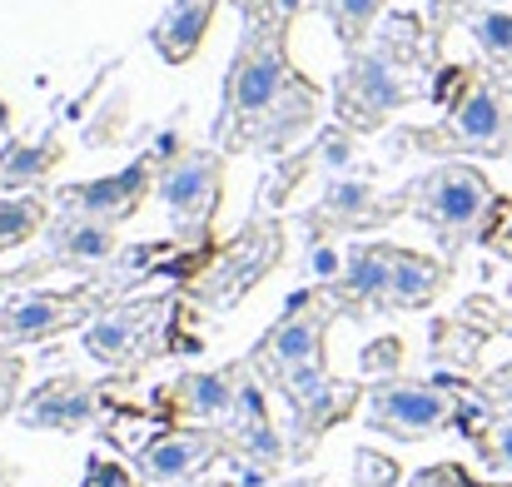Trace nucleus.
I'll return each mask as SVG.
<instances>
[{
    "instance_id": "f257e3e1",
    "label": "nucleus",
    "mask_w": 512,
    "mask_h": 487,
    "mask_svg": "<svg viewBox=\"0 0 512 487\" xmlns=\"http://www.w3.org/2000/svg\"><path fill=\"white\" fill-rule=\"evenodd\" d=\"M294 15L299 0H239V50L224 70L214 150H284L314 125L324 90L289 60Z\"/></svg>"
},
{
    "instance_id": "f03ea898",
    "label": "nucleus",
    "mask_w": 512,
    "mask_h": 487,
    "mask_svg": "<svg viewBox=\"0 0 512 487\" xmlns=\"http://www.w3.org/2000/svg\"><path fill=\"white\" fill-rule=\"evenodd\" d=\"M428 90V45L418 40V20L393 15L373 45L348 55L334 85V110L348 130H373Z\"/></svg>"
},
{
    "instance_id": "7ed1b4c3",
    "label": "nucleus",
    "mask_w": 512,
    "mask_h": 487,
    "mask_svg": "<svg viewBox=\"0 0 512 487\" xmlns=\"http://www.w3.org/2000/svg\"><path fill=\"white\" fill-rule=\"evenodd\" d=\"M334 314H339V309L329 304L324 289L294 294L289 309H284V319L259 338V348H254L249 363H254L274 388H284L289 398H299L304 388H314V383L324 378V338H329V319H334Z\"/></svg>"
},
{
    "instance_id": "20e7f679",
    "label": "nucleus",
    "mask_w": 512,
    "mask_h": 487,
    "mask_svg": "<svg viewBox=\"0 0 512 487\" xmlns=\"http://www.w3.org/2000/svg\"><path fill=\"white\" fill-rule=\"evenodd\" d=\"M393 150L423 155H512V115L498 80L473 75V85L453 100L443 125H418L408 135H388Z\"/></svg>"
},
{
    "instance_id": "39448f33",
    "label": "nucleus",
    "mask_w": 512,
    "mask_h": 487,
    "mask_svg": "<svg viewBox=\"0 0 512 487\" xmlns=\"http://www.w3.org/2000/svg\"><path fill=\"white\" fill-rule=\"evenodd\" d=\"M493 204H498V189H493V179H488L483 169H473V164L448 160L408 184V209H413L428 229H438L443 244H458V239L478 234V229L488 224Z\"/></svg>"
},
{
    "instance_id": "423d86ee",
    "label": "nucleus",
    "mask_w": 512,
    "mask_h": 487,
    "mask_svg": "<svg viewBox=\"0 0 512 487\" xmlns=\"http://www.w3.org/2000/svg\"><path fill=\"white\" fill-rule=\"evenodd\" d=\"M165 214H170V234L179 244H204L219 204H224V150H184L160 169L155 184Z\"/></svg>"
},
{
    "instance_id": "0eeeda50",
    "label": "nucleus",
    "mask_w": 512,
    "mask_h": 487,
    "mask_svg": "<svg viewBox=\"0 0 512 487\" xmlns=\"http://www.w3.org/2000/svg\"><path fill=\"white\" fill-rule=\"evenodd\" d=\"M284 259V224L274 219V214H259V219H249L219 254H214V264L204 269V279L194 284L199 289V299L209 304V309H234L274 264Z\"/></svg>"
},
{
    "instance_id": "6e6552de",
    "label": "nucleus",
    "mask_w": 512,
    "mask_h": 487,
    "mask_svg": "<svg viewBox=\"0 0 512 487\" xmlns=\"http://www.w3.org/2000/svg\"><path fill=\"white\" fill-rule=\"evenodd\" d=\"M174 314V299L170 294H150V299H130V304H110L105 314H95L80 343L95 363L105 368H135L145 358L160 353L165 343V324Z\"/></svg>"
},
{
    "instance_id": "1a4fd4ad",
    "label": "nucleus",
    "mask_w": 512,
    "mask_h": 487,
    "mask_svg": "<svg viewBox=\"0 0 512 487\" xmlns=\"http://www.w3.org/2000/svg\"><path fill=\"white\" fill-rule=\"evenodd\" d=\"M120 284L115 279H95V284H80L70 294H25L15 304L0 309V343L5 348H25V343H45L65 328H80L85 319L105 314L115 304Z\"/></svg>"
},
{
    "instance_id": "9d476101",
    "label": "nucleus",
    "mask_w": 512,
    "mask_h": 487,
    "mask_svg": "<svg viewBox=\"0 0 512 487\" xmlns=\"http://www.w3.org/2000/svg\"><path fill=\"white\" fill-rule=\"evenodd\" d=\"M363 418H368L373 433H388V438H428V433H438L458 418V398L438 383L393 378V383H378L368 393Z\"/></svg>"
},
{
    "instance_id": "9b49d317",
    "label": "nucleus",
    "mask_w": 512,
    "mask_h": 487,
    "mask_svg": "<svg viewBox=\"0 0 512 487\" xmlns=\"http://www.w3.org/2000/svg\"><path fill=\"white\" fill-rule=\"evenodd\" d=\"M155 184H160V150H145L140 160H130L125 169H115L105 179L60 184L50 199H55V209H70V214H85V219H100V224H125L145 209Z\"/></svg>"
},
{
    "instance_id": "f8f14e48",
    "label": "nucleus",
    "mask_w": 512,
    "mask_h": 487,
    "mask_svg": "<svg viewBox=\"0 0 512 487\" xmlns=\"http://www.w3.org/2000/svg\"><path fill=\"white\" fill-rule=\"evenodd\" d=\"M403 209H408V189H403V194H393V199H383L373 179L334 174V179H329V189H324V199H319V209H314L304 224H309V234H314V244H319V234H324V229H373V224L398 219Z\"/></svg>"
},
{
    "instance_id": "ddd939ff",
    "label": "nucleus",
    "mask_w": 512,
    "mask_h": 487,
    "mask_svg": "<svg viewBox=\"0 0 512 487\" xmlns=\"http://www.w3.org/2000/svg\"><path fill=\"white\" fill-rule=\"evenodd\" d=\"M229 453V438L224 433H209V428H170L160 438H150L140 453H135V473L155 487H174L184 478H194L199 468L219 463Z\"/></svg>"
},
{
    "instance_id": "4468645a",
    "label": "nucleus",
    "mask_w": 512,
    "mask_h": 487,
    "mask_svg": "<svg viewBox=\"0 0 512 487\" xmlns=\"http://www.w3.org/2000/svg\"><path fill=\"white\" fill-rule=\"evenodd\" d=\"M388 274H393V244H358L343 259V274L324 284L329 304L339 314H363V309H388Z\"/></svg>"
},
{
    "instance_id": "2eb2a0df",
    "label": "nucleus",
    "mask_w": 512,
    "mask_h": 487,
    "mask_svg": "<svg viewBox=\"0 0 512 487\" xmlns=\"http://www.w3.org/2000/svg\"><path fill=\"white\" fill-rule=\"evenodd\" d=\"M95 408H100V398H95L90 383H80V378H50L45 388H35V393L20 403L15 418H20L25 428L75 433V428H85V423L95 418Z\"/></svg>"
},
{
    "instance_id": "dca6fc26",
    "label": "nucleus",
    "mask_w": 512,
    "mask_h": 487,
    "mask_svg": "<svg viewBox=\"0 0 512 487\" xmlns=\"http://www.w3.org/2000/svg\"><path fill=\"white\" fill-rule=\"evenodd\" d=\"M358 164V140H353V130L348 125H334V130H324L304 155H294V160H284L274 169V179L264 184V209H279L289 194H294V184L309 174V169H329V174H348Z\"/></svg>"
},
{
    "instance_id": "f3484780",
    "label": "nucleus",
    "mask_w": 512,
    "mask_h": 487,
    "mask_svg": "<svg viewBox=\"0 0 512 487\" xmlns=\"http://www.w3.org/2000/svg\"><path fill=\"white\" fill-rule=\"evenodd\" d=\"M244 368H249V363H229V368H214V373H184V378H174V388L165 398L174 403V413H184V418L224 423V418L234 413Z\"/></svg>"
},
{
    "instance_id": "a211bd4d",
    "label": "nucleus",
    "mask_w": 512,
    "mask_h": 487,
    "mask_svg": "<svg viewBox=\"0 0 512 487\" xmlns=\"http://www.w3.org/2000/svg\"><path fill=\"white\" fill-rule=\"evenodd\" d=\"M50 259L55 269L60 264H105L115 249H120V224H100V219H85V214H70V209H55L50 214Z\"/></svg>"
},
{
    "instance_id": "6ab92c4d",
    "label": "nucleus",
    "mask_w": 512,
    "mask_h": 487,
    "mask_svg": "<svg viewBox=\"0 0 512 487\" xmlns=\"http://www.w3.org/2000/svg\"><path fill=\"white\" fill-rule=\"evenodd\" d=\"M214 10H219V0H174L170 15L150 30V45L160 50V60H170V65L194 60L204 35L214 30Z\"/></svg>"
},
{
    "instance_id": "aec40b11",
    "label": "nucleus",
    "mask_w": 512,
    "mask_h": 487,
    "mask_svg": "<svg viewBox=\"0 0 512 487\" xmlns=\"http://www.w3.org/2000/svg\"><path fill=\"white\" fill-rule=\"evenodd\" d=\"M448 279V264L433 259V254H418V249H403L393 244V274H388V309H423L433 304V294L443 289Z\"/></svg>"
},
{
    "instance_id": "412c9836",
    "label": "nucleus",
    "mask_w": 512,
    "mask_h": 487,
    "mask_svg": "<svg viewBox=\"0 0 512 487\" xmlns=\"http://www.w3.org/2000/svg\"><path fill=\"white\" fill-rule=\"evenodd\" d=\"M353 398H358V388H353V383H339V378H319L314 388H304V393L294 398V418H299V453H309L314 433H324L329 423H339Z\"/></svg>"
},
{
    "instance_id": "4be33fe9",
    "label": "nucleus",
    "mask_w": 512,
    "mask_h": 487,
    "mask_svg": "<svg viewBox=\"0 0 512 487\" xmlns=\"http://www.w3.org/2000/svg\"><path fill=\"white\" fill-rule=\"evenodd\" d=\"M65 160V145L55 135H40V140H10L0 150V184L15 189V184H35L45 179L55 164Z\"/></svg>"
},
{
    "instance_id": "5701e85b",
    "label": "nucleus",
    "mask_w": 512,
    "mask_h": 487,
    "mask_svg": "<svg viewBox=\"0 0 512 487\" xmlns=\"http://www.w3.org/2000/svg\"><path fill=\"white\" fill-rule=\"evenodd\" d=\"M50 219V199L45 194H20V199H0V254L30 244Z\"/></svg>"
},
{
    "instance_id": "b1692460",
    "label": "nucleus",
    "mask_w": 512,
    "mask_h": 487,
    "mask_svg": "<svg viewBox=\"0 0 512 487\" xmlns=\"http://www.w3.org/2000/svg\"><path fill=\"white\" fill-rule=\"evenodd\" d=\"M378 10H383V0H324V15L348 55L368 45V25L378 20Z\"/></svg>"
},
{
    "instance_id": "393cba45",
    "label": "nucleus",
    "mask_w": 512,
    "mask_h": 487,
    "mask_svg": "<svg viewBox=\"0 0 512 487\" xmlns=\"http://www.w3.org/2000/svg\"><path fill=\"white\" fill-rule=\"evenodd\" d=\"M468 30H473V40L483 45L488 60L512 65V15L508 10H473L468 15Z\"/></svg>"
},
{
    "instance_id": "a878e982",
    "label": "nucleus",
    "mask_w": 512,
    "mask_h": 487,
    "mask_svg": "<svg viewBox=\"0 0 512 487\" xmlns=\"http://www.w3.org/2000/svg\"><path fill=\"white\" fill-rule=\"evenodd\" d=\"M478 458H483L493 473H512V413L493 418V423L478 433Z\"/></svg>"
},
{
    "instance_id": "bb28decb",
    "label": "nucleus",
    "mask_w": 512,
    "mask_h": 487,
    "mask_svg": "<svg viewBox=\"0 0 512 487\" xmlns=\"http://www.w3.org/2000/svg\"><path fill=\"white\" fill-rule=\"evenodd\" d=\"M393 478H398V468H393V463H388V458H373V453H358V483L368 487H388L393 483Z\"/></svg>"
},
{
    "instance_id": "cd10ccee",
    "label": "nucleus",
    "mask_w": 512,
    "mask_h": 487,
    "mask_svg": "<svg viewBox=\"0 0 512 487\" xmlns=\"http://www.w3.org/2000/svg\"><path fill=\"white\" fill-rule=\"evenodd\" d=\"M20 383H25V358H15L10 368H0V418L15 408V393H20Z\"/></svg>"
},
{
    "instance_id": "c85d7f7f",
    "label": "nucleus",
    "mask_w": 512,
    "mask_h": 487,
    "mask_svg": "<svg viewBox=\"0 0 512 487\" xmlns=\"http://www.w3.org/2000/svg\"><path fill=\"white\" fill-rule=\"evenodd\" d=\"M85 487H140V483H130V473H120V468H110V463H90Z\"/></svg>"
},
{
    "instance_id": "c756f323",
    "label": "nucleus",
    "mask_w": 512,
    "mask_h": 487,
    "mask_svg": "<svg viewBox=\"0 0 512 487\" xmlns=\"http://www.w3.org/2000/svg\"><path fill=\"white\" fill-rule=\"evenodd\" d=\"M309 269L319 274V279H339L343 274V259L334 249H324V244H314V254H309Z\"/></svg>"
},
{
    "instance_id": "7c9ffc66",
    "label": "nucleus",
    "mask_w": 512,
    "mask_h": 487,
    "mask_svg": "<svg viewBox=\"0 0 512 487\" xmlns=\"http://www.w3.org/2000/svg\"><path fill=\"white\" fill-rule=\"evenodd\" d=\"M45 269H55V259L45 254V259H35V264H25V269H15V274H5L0 269V289H20V284H30L35 274H45Z\"/></svg>"
},
{
    "instance_id": "2f4dec72",
    "label": "nucleus",
    "mask_w": 512,
    "mask_h": 487,
    "mask_svg": "<svg viewBox=\"0 0 512 487\" xmlns=\"http://www.w3.org/2000/svg\"><path fill=\"white\" fill-rule=\"evenodd\" d=\"M15 358H20V353H15V348H5V343H0V368H10V363H15Z\"/></svg>"
},
{
    "instance_id": "473e14b6",
    "label": "nucleus",
    "mask_w": 512,
    "mask_h": 487,
    "mask_svg": "<svg viewBox=\"0 0 512 487\" xmlns=\"http://www.w3.org/2000/svg\"><path fill=\"white\" fill-rule=\"evenodd\" d=\"M458 487H473V483H463V478H458Z\"/></svg>"
}]
</instances>
